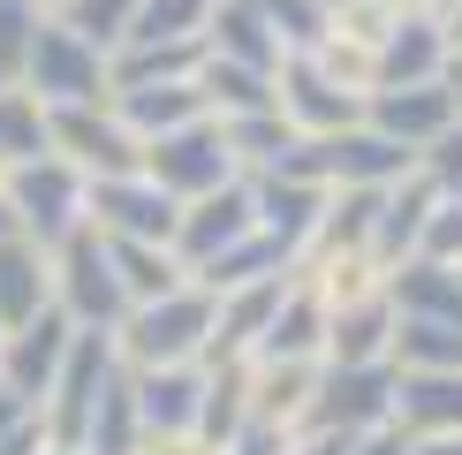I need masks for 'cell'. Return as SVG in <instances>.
I'll use <instances>...</instances> for the list:
<instances>
[{
  "mask_svg": "<svg viewBox=\"0 0 462 455\" xmlns=\"http://www.w3.org/2000/svg\"><path fill=\"white\" fill-rule=\"evenodd\" d=\"M205 341H213V289L182 281L152 303H129L114 327V357H122V372H160V365H198Z\"/></svg>",
  "mask_w": 462,
  "mask_h": 455,
  "instance_id": "1",
  "label": "cell"
},
{
  "mask_svg": "<svg viewBox=\"0 0 462 455\" xmlns=\"http://www.w3.org/2000/svg\"><path fill=\"white\" fill-rule=\"evenodd\" d=\"M46 265H53V311H61L69 327H84V334H114L122 327L129 296H122V281H114V251H106V236L91 220L69 228V236L46 251Z\"/></svg>",
  "mask_w": 462,
  "mask_h": 455,
  "instance_id": "2",
  "label": "cell"
},
{
  "mask_svg": "<svg viewBox=\"0 0 462 455\" xmlns=\"http://www.w3.org/2000/svg\"><path fill=\"white\" fill-rule=\"evenodd\" d=\"M15 84H23L38 107H106L114 99V61H106L99 46H84L69 23H53V15H46Z\"/></svg>",
  "mask_w": 462,
  "mask_h": 455,
  "instance_id": "3",
  "label": "cell"
},
{
  "mask_svg": "<svg viewBox=\"0 0 462 455\" xmlns=\"http://www.w3.org/2000/svg\"><path fill=\"white\" fill-rule=\"evenodd\" d=\"M0 190H8V213H15V236H31L38 251L84 228V175L61 160V152H38L23 167H0Z\"/></svg>",
  "mask_w": 462,
  "mask_h": 455,
  "instance_id": "4",
  "label": "cell"
},
{
  "mask_svg": "<svg viewBox=\"0 0 462 455\" xmlns=\"http://www.w3.org/2000/svg\"><path fill=\"white\" fill-rule=\"evenodd\" d=\"M137 167H144V175L160 182L175 205L205 198V190H227V182H243V167H236V152H227V137H220V122H213V114H205V122H182V129H167V137H152Z\"/></svg>",
  "mask_w": 462,
  "mask_h": 455,
  "instance_id": "5",
  "label": "cell"
},
{
  "mask_svg": "<svg viewBox=\"0 0 462 455\" xmlns=\"http://www.w3.org/2000/svg\"><path fill=\"white\" fill-rule=\"evenodd\" d=\"M114 372H122V357H114V334H84V327H76L69 357H61V372H53V395H46V410H38V432H46L53 448H76Z\"/></svg>",
  "mask_w": 462,
  "mask_h": 455,
  "instance_id": "6",
  "label": "cell"
},
{
  "mask_svg": "<svg viewBox=\"0 0 462 455\" xmlns=\"http://www.w3.org/2000/svg\"><path fill=\"white\" fill-rule=\"evenodd\" d=\"M84 220L99 228V236H114V243H175L182 205L137 167V175H99V182H84Z\"/></svg>",
  "mask_w": 462,
  "mask_h": 455,
  "instance_id": "7",
  "label": "cell"
},
{
  "mask_svg": "<svg viewBox=\"0 0 462 455\" xmlns=\"http://www.w3.org/2000/svg\"><path fill=\"white\" fill-rule=\"evenodd\" d=\"M46 144L61 152L84 182H99V175H137V160H144V144L122 129L114 99H106V107H46Z\"/></svg>",
  "mask_w": 462,
  "mask_h": 455,
  "instance_id": "8",
  "label": "cell"
},
{
  "mask_svg": "<svg viewBox=\"0 0 462 455\" xmlns=\"http://www.w3.org/2000/svg\"><path fill=\"white\" fill-rule=\"evenodd\" d=\"M387 417H394V365H326L303 432H349V441H364Z\"/></svg>",
  "mask_w": 462,
  "mask_h": 455,
  "instance_id": "9",
  "label": "cell"
},
{
  "mask_svg": "<svg viewBox=\"0 0 462 455\" xmlns=\"http://www.w3.org/2000/svg\"><path fill=\"white\" fill-rule=\"evenodd\" d=\"M273 114L296 129V137H334V129H356L364 122V99L341 91L311 53H288V61L273 69Z\"/></svg>",
  "mask_w": 462,
  "mask_h": 455,
  "instance_id": "10",
  "label": "cell"
},
{
  "mask_svg": "<svg viewBox=\"0 0 462 455\" xmlns=\"http://www.w3.org/2000/svg\"><path fill=\"white\" fill-rule=\"evenodd\" d=\"M69 341H76V327H69L61 311H38V319H23V327H8V334H0V387H8L31 417L46 410L53 372H61Z\"/></svg>",
  "mask_w": 462,
  "mask_h": 455,
  "instance_id": "11",
  "label": "cell"
},
{
  "mask_svg": "<svg viewBox=\"0 0 462 455\" xmlns=\"http://www.w3.org/2000/svg\"><path fill=\"white\" fill-rule=\"evenodd\" d=\"M319 357H250V417L243 425L273 432V441H296L311 425V403H319Z\"/></svg>",
  "mask_w": 462,
  "mask_h": 455,
  "instance_id": "12",
  "label": "cell"
},
{
  "mask_svg": "<svg viewBox=\"0 0 462 455\" xmlns=\"http://www.w3.org/2000/svg\"><path fill=\"white\" fill-rule=\"evenodd\" d=\"M250 228H258V213H250V175H243V182L205 190V198L182 205V220H175V258L198 274V265H213L220 251H236Z\"/></svg>",
  "mask_w": 462,
  "mask_h": 455,
  "instance_id": "13",
  "label": "cell"
},
{
  "mask_svg": "<svg viewBox=\"0 0 462 455\" xmlns=\"http://www.w3.org/2000/svg\"><path fill=\"white\" fill-rule=\"evenodd\" d=\"M364 122L379 137H394L402 152H425L455 129V99H448V84H387L364 99Z\"/></svg>",
  "mask_w": 462,
  "mask_h": 455,
  "instance_id": "14",
  "label": "cell"
},
{
  "mask_svg": "<svg viewBox=\"0 0 462 455\" xmlns=\"http://www.w3.org/2000/svg\"><path fill=\"white\" fill-rule=\"evenodd\" d=\"M402 441H448L462 432V372H394V417Z\"/></svg>",
  "mask_w": 462,
  "mask_h": 455,
  "instance_id": "15",
  "label": "cell"
},
{
  "mask_svg": "<svg viewBox=\"0 0 462 455\" xmlns=\"http://www.w3.org/2000/svg\"><path fill=\"white\" fill-rule=\"evenodd\" d=\"M432 205H439V190H432L425 175H402V182H387V190H379V213H372V258L387 265V274L417 258Z\"/></svg>",
  "mask_w": 462,
  "mask_h": 455,
  "instance_id": "16",
  "label": "cell"
},
{
  "mask_svg": "<svg viewBox=\"0 0 462 455\" xmlns=\"http://www.w3.org/2000/svg\"><path fill=\"white\" fill-rule=\"evenodd\" d=\"M250 213H258V236H273L288 258H303V243L326 213V190L288 182V175H250Z\"/></svg>",
  "mask_w": 462,
  "mask_h": 455,
  "instance_id": "17",
  "label": "cell"
},
{
  "mask_svg": "<svg viewBox=\"0 0 462 455\" xmlns=\"http://www.w3.org/2000/svg\"><path fill=\"white\" fill-rule=\"evenodd\" d=\"M114 114H122V129L137 144H152V137H167V129H182V122H205V91H198V76H175V84H122L114 91Z\"/></svg>",
  "mask_w": 462,
  "mask_h": 455,
  "instance_id": "18",
  "label": "cell"
},
{
  "mask_svg": "<svg viewBox=\"0 0 462 455\" xmlns=\"http://www.w3.org/2000/svg\"><path fill=\"white\" fill-rule=\"evenodd\" d=\"M144 432H198V403H205V365H160V372H129Z\"/></svg>",
  "mask_w": 462,
  "mask_h": 455,
  "instance_id": "19",
  "label": "cell"
},
{
  "mask_svg": "<svg viewBox=\"0 0 462 455\" xmlns=\"http://www.w3.org/2000/svg\"><path fill=\"white\" fill-rule=\"evenodd\" d=\"M326 296L311 289L303 274H288V289H281V303H273V327H265V341L250 357H319L326 365Z\"/></svg>",
  "mask_w": 462,
  "mask_h": 455,
  "instance_id": "20",
  "label": "cell"
},
{
  "mask_svg": "<svg viewBox=\"0 0 462 455\" xmlns=\"http://www.w3.org/2000/svg\"><path fill=\"white\" fill-rule=\"evenodd\" d=\"M448 31L432 23V15H417V8H402V23H394V38L379 46V91L387 84H439L448 76Z\"/></svg>",
  "mask_w": 462,
  "mask_h": 455,
  "instance_id": "21",
  "label": "cell"
},
{
  "mask_svg": "<svg viewBox=\"0 0 462 455\" xmlns=\"http://www.w3.org/2000/svg\"><path fill=\"white\" fill-rule=\"evenodd\" d=\"M394 296H364V303H341L326 319V365H387V341H394Z\"/></svg>",
  "mask_w": 462,
  "mask_h": 455,
  "instance_id": "22",
  "label": "cell"
},
{
  "mask_svg": "<svg viewBox=\"0 0 462 455\" xmlns=\"http://www.w3.org/2000/svg\"><path fill=\"white\" fill-rule=\"evenodd\" d=\"M53 311V265L31 236H0V334Z\"/></svg>",
  "mask_w": 462,
  "mask_h": 455,
  "instance_id": "23",
  "label": "cell"
},
{
  "mask_svg": "<svg viewBox=\"0 0 462 455\" xmlns=\"http://www.w3.org/2000/svg\"><path fill=\"white\" fill-rule=\"evenodd\" d=\"M205 53H220V61H243V69H265V76L288 61L258 0H220L213 23H205Z\"/></svg>",
  "mask_w": 462,
  "mask_h": 455,
  "instance_id": "24",
  "label": "cell"
},
{
  "mask_svg": "<svg viewBox=\"0 0 462 455\" xmlns=\"http://www.w3.org/2000/svg\"><path fill=\"white\" fill-rule=\"evenodd\" d=\"M387 296H394L402 319H448V327H462V274H455V265L410 258V265H394Z\"/></svg>",
  "mask_w": 462,
  "mask_h": 455,
  "instance_id": "25",
  "label": "cell"
},
{
  "mask_svg": "<svg viewBox=\"0 0 462 455\" xmlns=\"http://www.w3.org/2000/svg\"><path fill=\"white\" fill-rule=\"evenodd\" d=\"M198 91H205V114H213V122H236V114H265L273 107V76L243 69V61H220V53L198 61Z\"/></svg>",
  "mask_w": 462,
  "mask_h": 455,
  "instance_id": "26",
  "label": "cell"
},
{
  "mask_svg": "<svg viewBox=\"0 0 462 455\" xmlns=\"http://www.w3.org/2000/svg\"><path fill=\"white\" fill-rule=\"evenodd\" d=\"M106 251H114V281H122L129 303H152V296H167V289L189 281V265L175 258V243H114L106 236Z\"/></svg>",
  "mask_w": 462,
  "mask_h": 455,
  "instance_id": "27",
  "label": "cell"
},
{
  "mask_svg": "<svg viewBox=\"0 0 462 455\" xmlns=\"http://www.w3.org/2000/svg\"><path fill=\"white\" fill-rule=\"evenodd\" d=\"M273 274H296V258H288L273 236H258V228H250L236 251H220L213 265H198L189 281H198V289H213V296H227V289H250V281H273Z\"/></svg>",
  "mask_w": 462,
  "mask_h": 455,
  "instance_id": "28",
  "label": "cell"
},
{
  "mask_svg": "<svg viewBox=\"0 0 462 455\" xmlns=\"http://www.w3.org/2000/svg\"><path fill=\"white\" fill-rule=\"evenodd\" d=\"M387 365L394 372H462V327H448V319H394Z\"/></svg>",
  "mask_w": 462,
  "mask_h": 455,
  "instance_id": "29",
  "label": "cell"
},
{
  "mask_svg": "<svg viewBox=\"0 0 462 455\" xmlns=\"http://www.w3.org/2000/svg\"><path fill=\"white\" fill-rule=\"evenodd\" d=\"M144 441V417H137V395H129V372H114L106 379V395H99V410H91V425H84V455H137Z\"/></svg>",
  "mask_w": 462,
  "mask_h": 455,
  "instance_id": "30",
  "label": "cell"
},
{
  "mask_svg": "<svg viewBox=\"0 0 462 455\" xmlns=\"http://www.w3.org/2000/svg\"><path fill=\"white\" fill-rule=\"evenodd\" d=\"M205 61V46H167V38H137V46H122L114 53V91L122 84H175V76H198Z\"/></svg>",
  "mask_w": 462,
  "mask_h": 455,
  "instance_id": "31",
  "label": "cell"
},
{
  "mask_svg": "<svg viewBox=\"0 0 462 455\" xmlns=\"http://www.w3.org/2000/svg\"><path fill=\"white\" fill-rule=\"evenodd\" d=\"M38 152H53L46 144V107L23 84H0V167H23Z\"/></svg>",
  "mask_w": 462,
  "mask_h": 455,
  "instance_id": "32",
  "label": "cell"
},
{
  "mask_svg": "<svg viewBox=\"0 0 462 455\" xmlns=\"http://www.w3.org/2000/svg\"><path fill=\"white\" fill-rule=\"evenodd\" d=\"M220 137H227V152H236L243 175H265V167H273L281 152L296 144V129H288L281 114L265 107V114H236V122H220Z\"/></svg>",
  "mask_w": 462,
  "mask_h": 455,
  "instance_id": "33",
  "label": "cell"
},
{
  "mask_svg": "<svg viewBox=\"0 0 462 455\" xmlns=\"http://www.w3.org/2000/svg\"><path fill=\"white\" fill-rule=\"evenodd\" d=\"M53 23H69L84 46H99L106 61H114V53L129 46V31H137V0H69Z\"/></svg>",
  "mask_w": 462,
  "mask_h": 455,
  "instance_id": "34",
  "label": "cell"
},
{
  "mask_svg": "<svg viewBox=\"0 0 462 455\" xmlns=\"http://www.w3.org/2000/svg\"><path fill=\"white\" fill-rule=\"evenodd\" d=\"M220 0H137V31H129V46L137 38H167V46H205V23H213Z\"/></svg>",
  "mask_w": 462,
  "mask_h": 455,
  "instance_id": "35",
  "label": "cell"
},
{
  "mask_svg": "<svg viewBox=\"0 0 462 455\" xmlns=\"http://www.w3.org/2000/svg\"><path fill=\"white\" fill-rule=\"evenodd\" d=\"M402 23V0H326V31L334 38H356V46H387Z\"/></svg>",
  "mask_w": 462,
  "mask_h": 455,
  "instance_id": "36",
  "label": "cell"
},
{
  "mask_svg": "<svg viewBox=\"0 0 462 455\" xmlns=\"http://www.w3.org/2000/svg\"><path fill=\"white\" fill-rule=\"evenodd\" d=\"M311 61L334 76L341 91H356V99H372V91H379V53H372V46H356V38H334V31H326L319 46H311Z\"/></svg>",
  "mask_w": 462,
  "mask_h": 455,
  "instance_id": "37",
  "label": "cell"
},
{
  "mask_svg": "<svg viewBox=\"0 0 462 455\" xmlns=\"http://www.w3.org/2000/svg\"><path fill=\"white\" fill-rule=\"evenodd\" d=\"M258 8H265V23H273L281 53H311L326 38V0H258Z\"/></svg>",
  "mask_w": 462,
  "mask_h": 455,
  "instance_id": "38",
  "label": "cell"
},
{
  "mask_svg": "<svg viewBox=\"0 0 462 455\" xmlns=\"http://www.w3.org/2000/svg\"><path fill=\"white\" fill-rule=\"evenodd\" d=\"M46 15L31 8V0H0V84H15L23 76V53H31V38Z\"/></svg>",
  "mask_w": 462,
  "mask_h": 455,
  "instance_id": "39",
  "label": "cell"
},
{
  "mask_svg": "<svg viewBox=\"0 0 462 455\" xmlns=\"http://www.w3.org/2000/svg\"><path fill=\"white\" fill-rule=\"evenodd\" d=\"M417 258H425V265H455V274H462V198H439V205H432Z\"/></svg>",
  "mask_w": 462,
  "mask_h": 455,
  "instance_id": "40",
  "label": "cell"
},
{
  "mask_svg": "<svg viewBox=\"0 0 462 455\" xmlns=\"http://www.w3.org/2000/svg\"><path fill=\"white\" fill-rule=\"evenodd\" d=\"M417 175H425L439 198H462V122H455L439 144H425V152H417Z\"/></svg>",
  "mask_w": 462,
  "mask_h": 455,
  "instance_id": "41",
  "label": "cell"
},
{
  "mask_svg": "<svg viewBox=\"0 0 462 455\" xmlns=\"http://www.w3.org/2000/svg\"><path fill=\"white\" fill-rule=\"evenodd\" d=\"M137 455H220V448L205 441V432H144Z\"/></svg>",
  "mask_w": 462,
  "mask_h": 455,
  "instance_id": "42",
  "label": "cell"
},
{
  "mask_svg": "<svg viewBox=\"0 0 462 455\" xmlns=\"http://www.w3.org/2000/svg\"><path fill=\"white\" fill-rule=\"evenodd\" d=\"M356 441L349 432H296V441H288V455H349Z\"/></svg>",
  "mask_w": 462,
  "mask_h": 455,
  "instance_id": "43",
  "label": "cell"
},
{
  "mask_svg": "<svg viewBox=\"0 0 462 455\" xmlns=\"http://www.w3.org/2000/svg\"><path fill=\"white\" fill-rule=\"evenodd\" d=\"M349 455H410V441H402L394 425H379V432H364V441H356Z\"/></svg>",
  "mask_w": 462,
  "mask_h": 455,
  "instance_id": "44",
  "label": "cell"
},
{
  "mask_svg": "<svg viewBox=\"0 0 462 455\" xmlns=\"http://www.w3.org/2000/svg\"><path fill=\"white\" fill-rule=\"evenodd\" d=\"M23 425H38V417H31L23 403H15L8 387H0V441H8V432H23Z\"/></svg>",
  "mask_w": 462,
  "mask_h": 455,
  "instance_id": "45",
  "label": "cell"
},
{
  "mask_svg": "<svg viewBox=\"0 0 462 455\" xmlns=\"http://www.w3.org/2000/svg\"><path fill=\"white\" fill-rule=\"evenodd\" d=\"M410 8H417V15H432V23H439V31H448V23H455V15H462V0H410Z\"/></svg>",
  "mask_w": 462,
  "mask_h": 455,
  "instance_id": "46",
  "label": "cell"
},
{
  "mask_svg": "<svg viewBox=\"0 0 462 455\" xmlns=\"http://www.w3.org/2000/svg\"><path fill=\"white\" fill-rule=\"evenodd\" d=\"M38 441H46V432L23 425V432H8V441H0V455H38Z\"/></svg>",
  "mask_w": 462,
  "mask_h": 455,
  "instance_id": "47",
  "label": "cell"
},
{
  "mask_svg": "<svg viewBox=\"0 0 462 455\" xmlns=\"http://www.w3.org/2000/svg\"><path fill=\"white\" fill-rule=\"evenodd\" d=\"M439 84H448V99H455V122H462V53H448V76H439Z\"/></svg>",
  "mask_w": 462,
  "mask_h": 455,
  "instance_id": "48",
  "label": "cell"
},
{
  "mask_svg": "<svg viewBox=\"0 0 462 455\" xmlns=\"http://www.w3.org/2000/svg\"><path fill=\"white\" fill-rule=\"evenodd\" d=\"M410 455H462V432H448V441H417Z\"/></svg>",
  "mask_w": 462,
  "mask_h": 455,
  "instance_id": "49",
  "label": "cell"
},
{
  "mask_svg": "<svg viewBox=\"0 0 462 455\" xmlns=\"http://www.w3.org/2000/svg\"><path fill=\"white\" fill-rule=\"evenodd\" d=\"M0 236H15V213H8V190H0Z\"/></svg>",
  "mask_w": 462,
  "mask_h": 455,
  "instance_id": "50",
  "label": "cell"
},
{
  "mask_svg": "<svg viewBox=\"0 0 462 455\" xmlns=\"http://www.w3.org/2000/svg\"><path fill=\"white\" fill-rule=\"evenodd\" d=\"M31 8H38V15H61V8H69V0H31Z\"/></svg>",
  "mask_w": 462,
  "mask_h": 455,
  "instance_id": "51",
  "label": "cell"
},
{
  "mask_svg": "<svg viewBox=\"0 0 462 455\" xmlns=\"http://www.w3.org/2000/svg\"><path fill=\"white\" fill-rule=\"evenodd\" d=\"M38 455H84V448H53V441H38Z\"/></svg>",
  "mask_w": 462,
  "mask_h": 455,
  "instance_id": "52",
  "label": "cell"
},
{
  "mask_svg": "<svg viewBox=\"0 0 462 455\" xmlns=\"http://www.w3.org/2000/svg\"><path fill=\"white\" fill-rule=\"evenodd\" d=\"M448 46H455V53H462V15H455V23H448Z\"/></svg>",
  "mask_w": 462,
  "mask_h": 455,
  "instance_id": "53",
  "label": "cell"
},
{
  "mask_svg": "<svg viewBox=\"0 0 462 455\" xmlns=\"http://www.w3.org/2000/svg\"><path fill=\"white\" fill-rule=\"evenodd\" d=\"M402 8H410V0H402Z\"/></svg>",
  "mask_w": 462,
  "mask_h": 455,
  "instance_id": "54",
  "label": "cell"
}]
</instances>
